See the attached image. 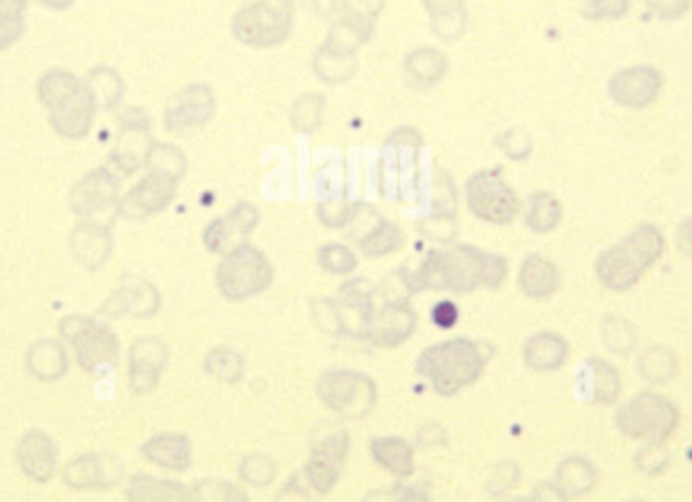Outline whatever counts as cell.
<instances>
[{
	"label": "cell",
	"mask_w": 692,
	"mask_h": 502,
	"mask_svg": "<svg viewBox=\"0 0 692 502\" xmlns=\"http://www.w3.org/2000/svg\"><path fill=\"white\" fill-rule=\"evenodd\" d=\"M36 97L48 112L49 126L65 140H84L96 121V100L85 80L67 70H51L39 77Z\"/></svg>",
	"instance_id": "6da1fadb"
},
{
	"label": "cell",
	"mask_w": 692,
	"mask_h": 502,
	"mask_svg": "<svg viewBox=\"0 0 692 502\" xmlns=\"http://www.w3.org/2000/svg\"><path fill=\"white\" fill-rule=\"evenodd\" d=\"M506 270L508 268L501 255L482 253L462 245L455 250L431 253L430 260H426L419 270L418 280L421 286L470 292L478 286H499L506 278Z\"/></svg>",
	"instance_id": "7a4b0ae2"
},
{
	"label": "cell",
	"mask_w": 692,
	"mask_h": 502,
	"mask_svg": "<svg viewBox=\"0 0 692 502\" xmlns=\"http://www.w3.org/2000/svg\"><path fill=\"white\" fill-rule=\"evenodd\" d=\"M486 351L468 338H454L426 348L418 372L440 395H454L476 381L486 367Z\"/></svg>",
	"instance_id": "3957f363"
},
{
	"label": "cell",
	"mask_w": 692,
	"mask_h": 502,
	"mask_svg": "<svg viewBox=\"0 0 692 502\" xmlns=\"http://www.w3.org/2000/svg\"><path fill=\"white\" fill-rule=\"evenodd\" d=\"M60 336L65 347L72 348L80 369L90 375L104 372L118 359V336L94 316L70 314L61 318Z\"/></svg>",
	"instance_id": "277c9868"
},
{
	"label": "cell",
	"mask_w": 692,
	"mask_h": 502,
	"mask_svg": "<svg viewBox=\"0 0 692 502\" xmlns=\"http://www.w3.org/2000/svg\"><path fill=\"white\" fill-rule=\"evenodd\" d=\"M677 406L652 391L633 395L628 404L616 411L618 430L630 440L646 443H664L679 428Z\"/></svg>",
	"instance_id": "5b68a950"
},
{
	"label": "cell",
	"mask_w": 692,
	"mask_h": 502,
	"mask_svg": "<svg viewBox=\"0 0 692 502\" xmlns=\"http://www.w3.org/2000/svg\"><path fill=\"white\" fill-rule=\"evenodd\" d=\"M272 282V268L262 253L250 245H239L217 268L219 290L231 300L258 296Z\"/></svg>",
	"instance_id": "8992f818"
},
{
	"label": "cell",
	"mask_w": 692,
	"mask_h": 502,
	"mask_svg": "<svg viewBox=\"0 0 692 502\" xmlns=\"http://www.w3.org/2000/svg\"><path fill=\"white\" fill-rule=\"evenodd\" d=\"M664 92V73L657 65L636 63L611 73L608 96L616 106L640 112L654 106Z\"/></svg>",
	"instance_id": "52a82bcc"
},
{
	"label": "cell",
	"mask_w": 692,
	"mask_h": 502,
	"mask_svg": "<svg viewBox=\"0 0 692 502\" xmlns=\"http://www.w3.org/2000/svg\"><path fill=\"white\" fill-rule=\"evenodd\" d=\"M318 395L336 414L363 418L377 401V387L363 373L333 372L326 373L318 383Z\"/></svg>",
	"instance_id": "ba28073f"
},
{
	"label": "cell",
	"mask_w": 692,
	"mask_h": 502,
	"mask_svg": "<svg viewBox=\"0 0 692 502\" xmlns=\"http://www.w3.org/2000/svg\"><path fill=\"white\" fill-rule=\"evenodd\" d=\"M61 482L73 492H106L124 479V462L109 452L73 456L60 470Z\"/></svg>",
	"instance_id": "9c48e42d"
},
{
	"label": "cell",
	"mask_w": 692,
	"mask_h": 502,
	"mask_svg": "<svg viewBox=\"0 0 692 502\" xmlns=\"http://www.w3.org/2000/svg\"><path fill=\"white\" fill-rule=\"evenodd\" d=\"M468 203L474 216L506 226L521 211L518 197L496 172H478L468 182Z\"/></svg>",
	"instance_id": "30bf717a"
},
{
	"label": "cell",
	"mask_w": 692,
	"mask_h": 502,
	"mask_svg": "<svg viewBox=\"0 0 692 502\" xmlns=\"http://www.w3.org/2000/svg\"><path fill=\"white\" fill-rule=\"evenodd\" d=\"M119 175L112 167L90 170L77 180L70 191V209L80 219L97 221L102 213L118 209Z\"/></svg>",
	"instance_id": "8fae6325"
},
{
	"label": "cell",
	"mask_w": 692,
	"mask_h": 502,
	"mask_svg": "<svg viewBox=\"0 0 692 502\" xmlns=\"http://www.w3.org/2000/svg\"><path fill=\"white\" fill-rule=\"evenodd\" d=\"M14 462L24 479L48 484L60 472V446L48 431L27 430L14 448Z\"/></svg>",
	"instance_id": "7c38bea8"
},
{
	"label": "cell",
	"mask_w": 692,
	"mask_h": 502,
	"mask_svg": "<svg viewBox=\"0 0 692 502\" xmlns=\"http://www.w3.org/2000/svg\"><path fill=\"white\" fill-rule=\"evenodd\" d=\"M175 185H177V179L150 170L148 177H144L138 185L132 187L130 191L119 197L116 213L130 221H140V219L156 216L165 211L168 203L172 201Z\"/></svg>",
	"instance_id": "4fadbf2b"
},
{
	"label": "cell",
	"mask_w": 692,
	"mask_h": 502,
	"mask_svg": "<svg viewBox=\"0 0 692 502\" xmlns=\"http://www.w3.org/2000/svg\"><path fill=\"white\" fill-rule=\"evenodd\" d=\"M168 347L156 336H140L128 351V387L132 394H153L167 367Z\"/></svg>",
	"instance_id": "5bb4252c"
},
{
	"label": "cell",
	"mask_w": 692,
	"mask_h": 502,
	"mask_svg": "<svg viewBox=\"0 0 692 502\" xmlns=\"http://www.w3.org/2000/svg\"><path fill=\"white\" fill-rule=\"evenodd\" d=\"M292 9L287 0H263L241 11L235 19V31L248 43L263 48V27H270L275 43L284 41L292 27Z\"/></svg>",
	"instance_id": "9a60e30c"
},
{
	"label": "cell",
	"mask_w": 692,
	"mask_h": 502,
	"mask_svg": "<svg viewBox=\"0 0 692 502\" xmlns=\"http://www.w3.org/2000/svg\"><path fill=\"white\" fill-rule=\"evenodd\" d=\"M70 253L77 265H82L85 272H99L109 262L114 253V238L109 226L102 221L82 219L72 229L67 238Z\"/></svg>",
	"instance_id": "2e32d148"
},
{
	"label": "cell",
	"mask_w": 692,
	"mask_h": 502,
	"mask_svg": "<svg viewBox=\"0 0 692 502\" xmlns=\"http://www.w3.org/2000/svg\"><path fill=\"white\" fill-rule=\"evenodd\" d=\"M577 391L587 404L614 406L621 394L618 367L601 357H589L577 373Z\"/></svg>",
	"instance_id": "e0dca14e"
},
{
	"label": "cell",
	"mask_w": 692,
	"mask_h": 502,
	"mask_svg": "<svg viewBox=\"0 0 692 502\" xmlns=\"http://www.w3.org/2000/svg\"><path fill=\"white\" fill-rule=\"evenodd\" d=\"M594 272H596L597 282L616 294L632 290L644 275V272L638 268V263L630 258V253L623 250L620 241L597 255Z\"/></svg>",
	"instance_id": "ac0fdd59"
},
{
	"label": "cell",
	"mask_w": 692,
	"mask_h": 502,
	"mask_svg": "<svg viewBox=\"0 0 692 502\" xmlns=\"http://www.w3.org/2000/svg\"><path fill=\"white\" fill-rule=\"evenodd\" d=\"M158 306L160 296L153 284H148L146 280H128L104 302L102 314L112 318L126 314L136 318H148L158 311Z\"/></svg>",
	"instance_id": "d6986e66"
},
{
	"label": "cell",
	"mask_w": 692,
	"mask_h": 502,
	"mask_svg": "<svg viewBox=\"0 0 692 502\" xmlns=\"http://www.w3.org/2000/svg\"><path fill=\"white\" fill-rule=\"evenodd\" d=\"M27 373L41 383H57L70 373V353L61 338H39L24 353Z\"/></svg>",
	"instance_id": "ffe728a7"
},
{
	"label": "cell",
	"mask_w": 692,
	"mask_h": 502,
	"mask_svg": "<svg viewBox=\"0 0 692 502\" xmlns=\"http://www.w3.org/2000/svg\"><path fill=\"white\" fill-rule=\"evenodd\" d=\"M346 450H348V438L343 433V436L328 438L312 454L308 468H306V477L316 491L326 492L335 487L336 479H338V464L345 460Z\"/></svg>",
	"instance_id": "44dd1931"
},
{
	"label": "cell",
	"mask_w": 692,
	"mask_h": 502,
	"mask_svg": "<svg viewBox=\"0 0 692 502\" xmlns=\"http://www.w3.org/2000/svg\"><path fill=\"white\" fill-rule=\"evenodd\" d=\"M518 286L528 299L547 300L557 294L562 286V275L551 260L543 258L541 253H531L521 265Z\"/></svg>",
	"instance_id": "7402d4cb"
},
{
	"label": "cell",
	"mask_w": 692,
	"mask_h": 502,
	"mask_svg": "<svg viewBox=\"0 0 692 502\" xmlns=\"http://www.w3.org/2000/svg\"><path fill=\"white\" fill-rule=\"evenodd\" d=\"M209 118V94L205 92V87H191L187 92H180L167 106L165 122L170 132L191 130L199 128V124H205Z\"/></svg>",
	"instance_id": "603a6c76"
},
{
	"label": "cell",
	"mask_w": 692,
	"mask_h": 502,
	"mask_svg": "<svg viewBox=\"0 0 692 502\" xmlns=\"http://www.w3.org/2000/svg\"><path fill=\"white\" fill-rule=\"evenodd\" d=\"M143 456L155 467L175 472H185L191 467V443L180 433H158L148 438L143 446Z\"/></svg>",
	"instance_id": "cb8c5ba5"
},
{
	"label": "cell",
	"mask_w": 692,
	"mask_h": 502,
	"mask_svg": "<svg viewBox=\"0 0 692 502\" xmlns=\"http://www.w3.org/2000/svg\"><path fill=\"white\" fill-rule=\"evenodd\" d=\"M569 355V345L557 333H537L526 341L523 348L526 367L533 372L551 373L562 369Z\"/></svg>",
	"instance_id": "d4e9b609"
},
{
	"label": "cell",
	"mask_w": 692,
	"mask_h": 502,
	"mask_svg": "<svg viewBox=\"0 0 692 502\" xmlns=\"http://www.w3.org/2000/svg\"><path fill=\"white\" fill-rule=\"evenodd\" d=\"M416 328V314L406 304H391L369 326L370 341L381 347L401 345Z\"/></svg>",
	"instance_id": "484cf974"
},
{
	"label": "cell",
	"mask_w": 692,
	"mask_h": 502,
	"mask_svg": "<svg viewBox=\"0 0 692 502\" xmlns=\"http://www.w3.org/2000/svg\"><path fill=\"white\" fill-rule=\"evenodd\" d=\"M620 243L623 245V250L632 255L633 262L640 265V270L644 274L650 268L657 265L658 260L667 251V238H664L662 229L654 223H640Z\"/></svg>",
	"instance_id": "4316f807"
},
{
	"label": "cell",
	"mask_w": 692,
	"mask_h": 502,
	"mask_svg": "<svg viewBox=\"0 0 692 502\" xmlns=\"http://www.w3.org/2000/svg\"><path fill=\"white\" fill-rule=\"evenodd\" d=\"M255 223L258 213L253 205H239L226 219L213 221V226L205 233V243L209 250L223 251L231 248V243H235L238 238L248 236L251 229L255 228Z\"/></svg>",
	"instance_id": "83f0119b"
},
{
	"label": "cell",
	"mask_w": 692,
	"mask_h": 502,
	"mask_svg": "<svg viewBox=\"0 0 692 502\" xmlns=\"http://www.w3.org/2000/svg\"><path fill=\"white\" fill-rule=\"evenodd\" d=\"M128 502H195V496L179 482L156 479L150 474H134L128 489Z\"/></svg>",
	"instance_id": "f1b7e54d"
},
{
	"label": "cell",
	"mask_w": 692,
	"mask_h": 502,
	"mask_svg": "<svg viewBox=\"0 0 692 502\" xmlns=\"http://www.w3.org/2000/svg\"><path fill=\"white\" fill-rule=\"evenodd\" d=\"M555 484L559 487V491L567 499L569 496H585L596 489L597 468L584 456H572V458L563 460L557 468Z\"/></svg>",
	"instance_id": "f546056e"
},
{
	"label": "cell",
	"mask_w": 692,
	"mask_h": 502,
	"mask_svg": "<svg viewBox=\"0 0 692 502\" xmlns=\"http://www.w3.org/2000/svg\"><path fill=\"white\" fill-rule=\"evenodd\" d=\"M638 373L644 381L652 385H664L672 381L679 373V359L669 347L662 345H650L646 347L636 360Z\"/></svg>",
	"instance_id": "4dcf8cb0"
},
{
	"label": "cell",
	"mask_w": 692,
	"mask_h": 502,
	"mask_svg": "<svg viewBox=\"0 0 692 502\" xmlns=\"http://www.w3.org/2000/svg\"><path fill=\"white\" fill-rule=\"evenodd\" d=\"M373 456L389 474L406 479L413 474V450L401 438H377L373 440Z\"/></svg>",
	"instance_id": "1f68e13d"
},
{
	"label": "cell",
	"mask_w": 692,
	"mask_h": 502,
	"mask_svg": "<svg viewBox=\"0 0 692 502\" xmlns=\"http://www.w3.org/2000/svg\"><path fill=\"white\" fill-rule=\"evenodd\" d=\"M526 226L535 233H551L559 228L563 219V205L555 195L538 191L528 197Z\"/></svg>",
	"instance_id": "d6a6232c"
},
{
	"label": "cell",
	"mask_w": 692,
	"mask_h": 502,
	"mask_svg": "<svg viewBox=\"0 0 692 502\" xmlns=\"http://www.w3.org/2000/svg\"><path fill=\"white\" fill-rule=\"evenodd\" d=\"M599 336H601V341H604L609 353H614L618 357H628L638 347V333H636L633 324L621 318V316H616V314H608L601 318Z\"/></svg>",
	"instance_id": "836d02e7"
},
{
	"label": "cell",
	"mask_w": 692,
	"mask_h": 502,
	"mask_svg": "<svg viewBox=\"0 0 692 502\" xmlns=\"http://www.w3.org/2000/svg\"><path fill=\"white\" fill-rule=\"evenodd\" d=\"M85 84L90 87L92 96L96 100L97 108L114 109L124 96V80L119 73L106 65H99L92 70L85 77Z\"/></svg>",
	"instance_id": "e575fe53"
},
{
	"label": "cell",
	"mask_w": 692,
	"mask_h": 502,
	"mask_svg": "<svg viewBox=\"0 0 692 502\" xmlns=\"http://www.w3.org/2000/svg\"><path fill=\"white\" fill-rule=\"evenodd\" d=\"M27 31V0H0V53L14 48Z\"/></svg>",
	"instance_id": "d590c367"
},
{
	"label": "cell",
	"mask_w": 692,
	"mask_h": 502,
	"mask_svg": "<svg viewBox=\"0 0 692 502\" xmlns=\"http://www.w3.org/2000/svg\"><path fill=\"white\" fill-rule=\"evenodd\" d=\"M632 11V0H585L579 14L589 23H616Z\"/></svg>",
	"instance_id": "8d00e7d4"
},
{
	"label": "cell",
	"mask_w": 692,
	"mask_h": 502,
	"mask_svg": "<svg viewBox=\"0 0 692 502\" xmlns=\"http://www.w3.org/2000/svg\"><path fill=\"white\" fill-rule=\"evenodd\" d=\"M205 369L219 381L235 383L241 379L245 365H243V359L239 357L235 351H231V348H216L211 355H207Z\"/></svg>",
	"instance_id": "74e56055"
},
{
	"label": "cell",
	"mask_w": 692,
	"mask_h": 502,
	"mask_svg": "<svg viewBox=\"0 0 692 502\" xmlns=\"http://www.w3.org/2000/svg\"><path fill=\"white\" fill-rule=\"evenodd\" d=\"M633 464H636V468H638L642 474L658 477V474L667 472V468H669V450L664 448V443H646L644 448L636 454Z\"/></svg>",
	"instance_id": "f35d334b"
},
{
	"label": "cell",
	"mask_w": 692,
	"mask_h": 502,
	"mask_svg": "<svg viewBox=\"0 0 692 502\" xmlns=\"http://www.w3.org/2000/svg\"><path fill=\"white\" fill-rule=\"evenodd\" d=\"M648 12L662 23H677L692 9V0H644Z\"/></svg>",
	"instance_id": "ab89813d"
},
{
	"label": "cell",
	"mask_w": 692,
	"mask_h": 502,
	"mask_svg": "<svg viewBox=\"0 0 692 502\" xmlns=\"http://www.w3.org/2000/svg\"><path fill=\"white\" fill-rule=\"evenodd\" d=\"M275 477V464L268 456H250L241 467V479L250 482L253 487L270 484Z\"/></svg>",
	"instance_id": "60d3db41"
},
{
	"label": "cell",
	"mask_w": 692,
	"mask_h": 502,
	"mask_svg": "<svg viewBox=\"0 0 692 502\" xmlns=\"http://www.w3.org/2000/svg\"><path fill=\"white\" fill-rule=\"evenodd\" d=\"M197 499L199 502H248L245 492L239 491L238 487L209 480L197 487Z\"/></svg>",
	"instance_id": "b9f144b4"
},
{
	"label": "cell",
	"mask_w": 692,
	"mask_h": 502,
	"mask_svg": "<svg viewBox=\"0 0 692 502\" xmlns=\"http://www.w3.org/2000/svg\"><path fill=\"white\" fill-rule=\"evenodd\" d=\"M321 263L333 274H348L350 270H355L357 260L343 245H326L321 250Z\"/></svg>",
	"instance_id": "7bdbcfd3"
},
{
	"label": "cell",
	"mask_w": 692,
	"mask_h": 502,
	"mask_svg": "<svg viewBox=\"0 0 692 502\" xmlns=\"http://www.w3.org/2000/svg\"><path fill=\"white\" fill-rule=\"evenodd\" d=\"M399 241H401V236H399L397 228L381 226V228L375 229V233H370L367 241L360 243V248H365V251L370 255H382L387 251L395 250L399 245Z\"/></svg>",
	"instance_id": "ee69618b"
},
{
	"label": "cell",
	"mask_w": 692,
	"mask_h": 502,
	"mask_svg": "<svg viewBox=\"0 0 692 502\" xmlns=\"http://www.w3.org/2000/svg\"><path fill=\"white\" fill-rule=\"evenodd\" d=\"M674 241H677V250L681 251L686 260H692V217H686L679 223Z\"/></svg>",
	"instance_id": "f6af8a7d"
},
{
	"label": "cell",
	"mask_w": 692,
	"mask_h": 502,
	"mask_svg": "<svg viewBox=\"0 0 692 502\" xmlns=\"http://www.w3.org/2000/svg\"><path fill=\"white\" fill-rule=\"evenodd\" d=\"M455 321H458V308L452 302H440L433 308V323L438 324L440 328H452Z\"/></svg>",
	"instance_id": "bcb514c9"
},
{
	"label": "cell",
	"mask_w": 692,
	"mask_h": 502,
	"mask_svg": "<svg viewBox=\"0 0 692 502\" xmlns=\"http://www.w3.org/2000/svg\"><path fill=\"white\" fill-rule=\"evenodd\" d=\"M41 7H45L49 11H67L72 9L75 0H36Z\"/></svg>",
	"instance_id": "7dc6e473"
},
{
	"label": "cell",
	"mask_w": 692,
	"mask_h": 502,
	"mask_svg": "<svg viewBox=\"0 0 692 502\" xmlns=\"http://www.w3.org/2000/svg\"><path fill=\"white\" fill-rule=\"evenodd\" d=\"M399 502H431V501L430 499H428V496H426V494H423V492L409 491V492H406L403 496H401V501Z\"/></svg>",
	"instance_id": "c3c4849f"
},
{
	"label": "cell",
	"mask_w": 692,
	"mask_h": 502,
	"mask_svg": "<svg viewBox=\"0 0 692 502\" xmlns=\"http://www.w3.org/2000/svg\"><path fill=\"white\" fill-rule=\"evenodd\" d=\"M513 502H538V501L537 499H535V496H533V494H531L528 499H521V501H513Z\"/></svg>",
	"instance_id": "681fc988"
},
{
	"label": "cell",
	"mask_w": 692,
	"mask_h": 502,
	"mask_svg": "<svg viewBox=\"0 0 692 502\" xmlns=\"http://www.w3.org/2000/svg\"><path fill=\"white\" fill-rule=\"evenodd\" d=\"M628 502H646V501H640V499H636V501H628Z\"/></svg>",
	"instance_id": "f907efd6"
}]
</instances>
